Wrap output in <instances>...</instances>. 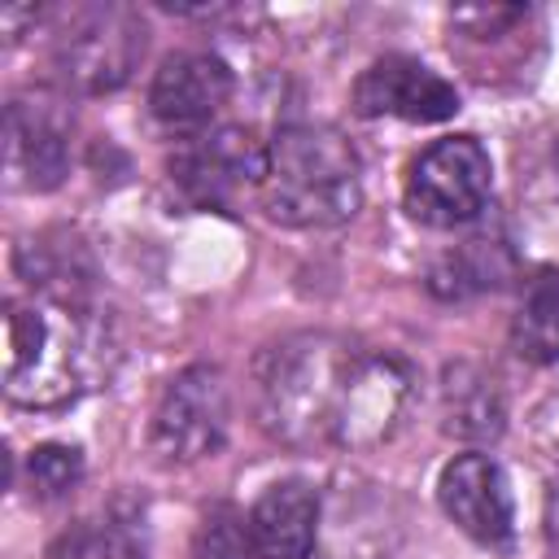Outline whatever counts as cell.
I'll use <instances>...</instances> for the list:
<instances>
[{
  "mask_svg": "<svg viewBox=\"0 0 559 559\" xmlns=\"http://www.w3.org/2000/svg\"><path fill=\"white\" fill-rule=\"evenodd\" d=\"M489 153L476 135H445L424 148L406 175V210L428 227H459L489 201Z\"/></svg>",
  "mask_w": 559,
  "mask_h": 559,
  "instance_id": "cell-5",
  "label": "cell"
},
{
  "mask_svg": "<svg viewBox=\"0 0 559 559\" xmlns=\"http://www.w3.org/2000/svg\"><path fill=\"white\" fill-rule=\"evenodd\" d=\"M266 148L249 127H214L197 140H188L175 157V183L197 205H227L245 188H262L266 175Z\"/></svg>",
  "mask_w": 559,
  "mask_h": 559,
  "instance_id": "cell-7",
  "label": "cell"
},
{
  "mask_svg": "<svg viewBox=\"0 0 559 559\" xmlns=\"http://www.w3.org/2000/svg\"><path fill=\"white\" fill-rule=\"evenodd\" d=\"M100 371H109L105 336L79 301L31 293L4 306V393L17 406H66Z\"/></svg>",
  "mask_w": 559,
  "mask_h": 559,
  "instance_id": "cell-2",
  "label": "cell"
},
{
  "mask_svg": "<svg viewBox=\"0 0 559 559\" xmlns=\"http://www.w3.org/2000/svg\"><path fill=\"white\" fill-rule=\"evenodd\" d=\"M319 493L306 480H275L249 511L258 559H310Z\"/></svg>",
  "mask_w": 559,
  "mask_h": 559,
  "instance_id": "cell-12",
  "label": "cell"
},
{
  "mask_svg": "<svg viewBox=\"0 0 559 559\" xmlns=\"http://www.w3.org/2000/svg\"><path fill=\"white\" fill-rule=\"evenodd\" d=\"M445 415H450L445 428L459 432V437H498V428H502V402L493 393V380H463V367L450 371Z\"/></svg>",
  "mask_w": 559,
  "mask_h": 559,
  "instance_id": "cell-14",
  "label": "cell"
},
{
  "mask_svg": "<svg viewBox=\"0 0 559 559\" xmlns=\"http://www.w3.org/2000/svg\"><path fill=\"white\" fill-rule=\"evenodd\" d=\"M441 511L480 546H511L515 537V502L502 467L489 454H459L441 467L437 480Z\"/></svg>",
  "mask_w": 559,
  "mask_h": 559,
  "instance_id": "cell-10",
  "label": "cell"
},
{
  "mask_svg": "<svg viewBox=\"0 0 559 559\" xmlns=\"http://www.w3.org/2000/svg\"><path fill=\"white\" fill-rule=\"evenodd\" d=\"M192 559H258L249 515H240L231 502H214L192 533Z\"/></svg>",
  "mask_w": 559,
  "mask_h": 559,
  "instance_id": "cell-16",
  "label": "cell"
},
{
  "mask_svg": "<svg viewBox=\"0 0 559 559\" xmlns=\"http://www.w3.org/2000/svg\"><path fill=\"white\" fill-rule=\"evenodd\" d=\"M26 480L35 498H61L83 480V454L61 441H44L26 454Z\"/></svg>",
  "mask_w": 559,
  "mask_h": 559,
  "instance_id": "cell-17",
  "label": "cell"
},
{
  "mask_svg": "<svg viewBox=\"0 0 559 559\" xmlns=\"http://www.w3.org/2000/svg\"><path fill=\"white\" fill-rule=\"evenodd\" d=\"M354 109L362 118H402V122H445L459 114V92L437 70L415 57L389 52L371 61L354 83Z\"/></svg>",
  "mask_w": 559,
  "mask_h": 559,
  "instance_id": "cell-9",
  "label": "cell"
},
{
  "mask_svg": "<svg viewBox=\"0 0 559 559\" xmlns=\"http://www.w3.org/2000/svg\"><path fill=\"white\" fill-rule=\"evenodd\" d=\"M140 57H144V26L122 4L74 9L52 44L57 74L74 92H92V96L122 87L140 66Z\"/></svg>",
  "mask_w": 559,
  "mask_h": 559,
  "instance_id": "cell-4",
  "label": "cell"
},
{
  "mask_svg": "<svg viewBox=\"0 0 559 559\" xmlns=\"http://www.w3.org/2000/svg\"><path fill=\"white\" fill-rule=\"evenodd\" d=\"M48 559H144V546L135 537L131 524H114V520H87L66 528Z\"/></svg>",
  "mask_w": 559,
  "mask_h": 559,
  "instance_id": "cell-15",
  "label": "cell"
},
{
  "mask_svg": "<svg viewBox=\"0 0 559 559\" xmlns=\"http://www.w3.org/2000/svg\"><path fill=\"white\" fill-rule=\"evenodd\" d=\"M511 345L528 362H559V271H537L511 319Z\"/></svg>",
  "mask_w": 559,
  "mask_h": 559,
  "instance_id": "cell-13",
  "label": "cell"
},
{
  "mask_svg": "<svg viewBox=\"0 0 559 559\" xmlns=\"http://www.w3.org/2000/svg\"><path fill=\"white\" fill-rule=\"evenodd\" d=\"M4 166L9 183L48 192L70 170V114L57 96H17L4 109Z\"/></svg>",
  "mask_w": 559,
  "mask_h": 559,
  "instance_id": "cell-8",
  "label": "cell"
},
{
  "mask_svg": "<svg viewBox=\"0 0 559 559\" xmlns=\"http://www.w3.org/2000/svg\"><path fill=\"white\" fill-rule=\"evenodd\" d=\"M231 100V70L214 52H175L162 61L148 87L153 118L166 127H205Z\"/></svg>",
  "mask_w": 559,
  "mask_h": 559,
  "instance_id": "cell-11",
  "label": "cell"
},
{
  "mask_svg": "<svg viewBox=\"0 0 559 559\" xmlns=\"http://www.w3.org/2000/svg\"><path fill=\"white\" fill-rule=\"evenodd\" d=\"M227 419H231V397L223 371L197 362L166 384L153 411V428H148L153 454L162 463H201L223 445Z\"/></svg>",
  "mask_w": 559,
  "mask_h": 559,
  "instance_id": "cell-6",
  "label": "cell"
},
{
  "mask_svg": "<svg viewBox=\"0 0 559 559\" xmlns=\"http://www.w3.org/2000/svg\"><path fill=\"white\" fill-rule=\"evenodd\" d=\"M258 419L297 450H371L411 402V367L332 332H301L258 358Z\"/></svg>",
  "mask_w": 559,
  "mask_h": 559,
  "instance_id": "cell-1",
  "label": "cell"
},
{
  "mask_svg": "<svg viewBox=\"0 0 559 559\" xmlns=\"http://www.w3.org/2000/svg\"><path fill=\"white\" fill-rule=\"evenodd\" d=\"M258 197L266 218L284 227L345 223L362 201L358 157L349 140L332 127H288L266 148V175Z\"/></svg>",
  "mask_w": 559,
  "mask_h": 559,
  "instance_id": "cell-3",
  "label": "cell"
}]
</instances>
